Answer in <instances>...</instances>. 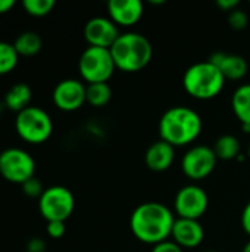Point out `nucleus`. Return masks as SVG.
<instances>
[{
	"instance_id": "obj_32",
	"label": "nucleus",
	"mask_w": 250,
	"mask_h": 252,
	"mask_svg": "<svg viewBox=\"0 0 250 252\" xmlns=\"http://www.w3.org/2000/svg\"><path fill=\"white\" fill-rule=\"evenodd\" d=\"M150 3H152V4H164L165 0H150Z\"/></svg>"
},
{
	"instance_id": "obj_17",
	"label": "nucleus",
	"mask_w": 250,
	"mask_h": 252,
	"mask_svg": "<svg viewBox=\"0 0 250 252\" xmlns=\"http://www.w3.org/2000/svg\"><path fill=\"white\" fill-rule=\"evenodd\" d=\"M31 99H32V90L27 83H16L13 84L4 94L3 103L6 109L13 111L16 114L22 112L28 106H31Z\"/></svg>"
},
{
	"instance_id": "obj_23",
	"label": "nucleus",
	"mask_w": 250,
	"mask_h": 252,
	"mask_svg": "<svg viewBox=\"0 0 250 252\" xmlns=\"http://www.w3.org/2000/svg\"><path fill=\"white\" fill-rule=\"evenodd\" d=\"M55 0H24L22 1V7L24 10L35 18H41L49 15L53 7H55Z\"/></svg>"
},
{
	"instance_id": "obj_24",
	"label": "nucleus",
	"mask_w": 250,
	"mask_h": 252,
	"mask_svg": "<svg viewBox=\"0 0 250 252\" xmlns=\"http://www.w3.org/2000/svg\"><path fill=\"white\" fill-rule=\"evenodd\" d=\"M228 24H230V27H231L233 30L242 31V30H245V28L248 27V24H249V16H248V13H246L243 9L237 7V9H234V10H231V12L228 13Z\"/></svg>"
},
{
	"instance_id": "obj_28",
	"label": "nucleus",
	"mask_w": 250,
	"mask_h": 252,
	"mask_svg": "<svg viewBox=\"0 0 250 252\" xmlns=\"http://www.w3.org/2000/svg\"><path fill=\"white\" fill-rule=\"evenodd\" d=\"M46 251V242L40 238H32L27 244V252H44Z\"/></svg>"
},
{
	"instance_id": "obj_3",
	"label": "nucleus",
	"mask_w": 250,
	"mask_h": 252,
	"mask_svg": "<svg viewBox=\"0 0 250 252\" xmlns=\"http://www.w3.org/2000/svg\"><path fill=\"white\" fill-rule=\"evenodd\" d=\"M111 53L118 69L139 72L149 65L153 56V47L146 35L140 32H124L111 47Z\"/></svg>"
},
{
	"instance_id": "obj_7",
	"label": "nucleus",
	"mask_w": 250,
	"mask_h": 252,
	"mask_svg": "<svg viewBox=\"0 0 250 252\" xmlns=\"http://www.w3.org/2000/svg\"><path fill=\"white\" fill-rule=\"evenodd\" d=\"M75 198L65 186L46 188L38 199L40 214L49 221H66L74 213Z\"/></svg>"
},
{
	"instance_id": "obj_5",
	"label": "nucleus",
	"mask_w": 250,
	"mask_h": 252,
	"mask_svg": "<svg viewBox=\"0 0 250 252\" xmlns=\"http://www.w3.org/2000/svg\"><path fill=\"white\" fill-rule=\"evenodd\" d=\"M15 130L27 143L40 145L52 136L53 121L44 109L31 105L22 112L16 114Z\"/></svg>"
},
{
	"instance_id": "obj_1",
	"label": "nucleus",
	"mask_w": 250,
	"mask_h": 252,
	"mask_svg": "<svg viewBox=\"0 0 250 252\" xmlns=\"http://www.w3.org/2000/svg\"><path fill=\"white\" fill-rule=\"evenodd\" d=\"M174 223L175 217L167 205L161 202H143L133 211L130 229L136 239L155 247L168 241Z\"/></svg>"
},
{
	"instance_id": "obj_10",
	"label": "nucleus",
	"mask_w": 250,
	"mask_h": 252,
	"mask_svg": "<svg viewBox=\"0 0 250 252\" xmlns=\"http://www.w3.org/2000/svg\"><path fill=\"white\" fill-rule=\"evenodd\" d=\"M208 205V193L197 185L183 186L174 199V210L178 214V219L199 220L206 213Z\"/></svg>"
},
{
	"instance_id": "obj_25",
	"label": "nucleus",
	"mask_w": 250,
	"mask_h": 252,
	"mask_svg": "<svg viewBox=\"0 0 250 252\" xmlns=\"http://www.w3.org/2000/svg\"><path fill=\"white\" fill-rule=\"evenodd\" d=\"M44 189H46V188H43L41 182H40L37 177H31L29 180H27V182L22 185L24 193H25L27 196H29V198H38V199H40V196L43 195Z\"/></svg>"
},
{
	"instance_id": "obj_9",
	"label": "nucleus",
	"mask_w": 250,
	"mask_h": 252,
	"mask_svg": "<svg viewBox=\"0 0 250 252\" xmlns=\"http://www.w3.org/2000/svg\"><path fill=\"white\" fill-rule=\"evenodd\" d=\"M217 161L218 158L212 148L205 145H197L190 148L184 154L181 159V170L186 177L199 182L212 174V171L217 167Z\"/></svg>"
},
{
	"instance_id": "obj_19",
	"label": "nucleus",
	"mask_w": 250,
	"mask_h": 252,
	"mask_svg": "<svg viewBox=\"0 0 250 252\" xmlns=\"http://www.w3.org/2000/svg\"><path fill=\"white\" fill-rule=\"evenodd\" d=\"M13 47L19 56H34L41 50L43 40L35 31H24L15 38Z\"/></svg>"
},
{
	"instance_id": "obj_27",
	"label": "nucleus",
	"mask_w": 250,
	"mask_h": 252,
	"mask_svg": "<svg viewBox=\"0 0 250 252\" xmlns=\"http://www.w3.org/2000/svg\"><path fill=\"white\" fill-rule=\"evenodd\" d=\"M150 252H183V248L178 247L174 241H165L155 245Z\"/></svg>"
},
{
	"instance_id": "obj_30",
	"label": "nucleus",
	"mask_w": 250,
	"mask_h": 252,
	"mask_svg": "<svg viewBox=\"0 0 250 252\" xmlns=\"http://www.w3.org/2000/svg\"><path fill=\"white\" fill-rule=\"evenodd\" d=\"M242 227L250 236V201L246 204V207L242 213Z\"/></svg>"
},
{
	"instance_id": "obj_14",
	"label": "nucleus",
	"mask_w": 250,
	"mask_h": 252,
	"mask_svg": "<svg viewBox=\"0 0 250 252\" xmlns=\"http://www.w3.org/2000/svg\"><path fill=\"white\" fill-rule=\"evenodd\" d=\"M171 238L181 248H197L205 239V230L199 220L175 219Z\"/></svg>"
},
{
	"instance_id": "obj_8",
	"label": "nucleus",
	"mask_w": 250,
	"mask_h": 252,
	"mask_svg": "<svg viewBox=\"0 0 250 252\" xmlns=\"http://www.w3.org/2000/svg\"><path fill=\"white\" fill-rule=\"evenodd\" d=\"M35 161L21 148H7L0 152V176L15 185H24L34 177Z\"/></svg>"
},
{
	"instance_id": "obj_16",
	"label": "nucleus",
	"mask_w": 250,
	"mask_h": 252,
	"mask_svg": "<svg viewBox=\"0 0 250 252\" xmlns=\"http://www.w3.org/2000/svg\"><path fill=\"white\" fill-rule=\"evenodd\" d=\"M175 148L164 140H158L155 143H152L146 154H144V161L149 170L156 171V173H162L165 170H168L175 158Z\"/></svg>"
},
{
	"instance_id": "obj_20",
	"label": "nucleus",
	"mask_w": 250,
	"mask_h": 252,
	"mask_svg": "<svg viewBox=\"0 0 250 252\" xmlns=\"http://www.w3.org/2000/svg\"><path fill=\"white\" fill-rule=\"evenodd\" d=\"M212 149L218 159H237V157L240 155V142L233 134H222L217 139Z\"/></svg>"
},
{
	"instance_id": "obj_29",
	"label": "nucleus",
	"mask_w": 250,
	"mask_h": 252,
	"mask_svg": "<svg viewBox=\"0 0 250 252\" xmlns=\"http://www.w3.org/2000/svg\"><path fill=\"white\" fill-rule=\"evenodd\" d=\"M239 4H240L239 0H217V6H218L221 10L228 12V13H230L231 10L237 9Z\"/></svg>"
},
{
	"instance_id": "obj_12",
	"label": "nucleus",
	"mask_w": 250,
	"mask_h": 252,
	"mask_svg": "<svg viewBox=\"0 0 250 252\" xmlns=\"http://www.w3.org/2000/svg\"><path fill=\"white\" fill-rule=\"evenodd\" d=\"M119 35L118 25L106 16H94L84 25V38L93 47L111 49Z\"/></svg>"
},
{
	"instance_id": "obj_34",
	"label": "nucleus",
	"mask_w": 250,
	"mask_h": 252,
	"mask_svg": "<svg viewBox=\"0 0 250 252\" xmlns=\"http://www.w3.org/2000/svg\"><path fill=\"white\" fill-rule=\"evenodd\" d=\"M248 157L250 158V145H249V149H248Z\"/></svg>"
},
{
	"instance_id": "obj_26",
	"label": "nucleus",
	"mask_w": 250,
	"mask_h": 252,
	"mask_svg": "<svg viewBox=\"0 0 250 252\" xmlns=\"http://www.w3.org/2000/svg\"><path fill=\"white\" fill-rule=\"evenodd\" d=\"M46 232L52 239H60L66 232L65 221H49L46 226Z\"/></svg>"
},
{
	"instance_id": "obj_21",
	"label": "nucleus",
	"mask_w": 250,
	"mask_h": 252,
	"mask_svg": "<svg viewBox=\"0 0 250 252\" xmlns=\"http://www.w3.org/2000/svg\"><path fill=\"white\" fill-rule=\"evenodd\" d=\"M112 97V89L108 83H93L87 84L85 100L94 108H102L109 103Z\"/></svg>"
},
{
	"instance_id": "obj_22",
	"label": "nucleus",
	"mask_w": 250,
	"mask_h": 252,
	"mask_svg": "<svg viewBox=\"0 0 250 252\" xmlns=\"http://www.w3.org/2000/svg\"><path fill=\"white\" fill-rule=\"evenodd\" d=\"M19 61V55L13 47V43L0 40V75L12 72Z\"/></svg>"
},
{
	"instance_id": "obj_4",
	"label": "nucleus",
	"mask_w": 250,
	"mask_h": 252,
	"mask_svg": "<svg viewBox=\"0 0 250 252\" xmlns=\"http://www.w3.org/2000/svg\"><path fill=\"white\" fill-rule=\"evenodd\" d=\"M225 86L221 71L211 62H196L190 65L183 75L184 90L194 99L209 100L217 97Z\"/></svg>"
},
{
	"instance_id": "obj_31",
	"label": "nucleus",
	"mask_w": 250,
	"mask_h": 252,
	"mask_svg": "<svg viewBox=\"0 0 250 252\" xmlns=\"http://www.w3.org/2000/svg\"><path fill=\"white\" fill-rule=\"evenodd\" d=\"M15 4H16L15 0H0V15L10 12L15 7Z\"/></svg>"
},
{
	"instance_id": "obj_11",
	"label": "nucleus",
	"mask_w": 250,
	"mask_h": 252,
	"mask_svg": "<svg viewBox=\"0 0 250 252\" xmlns=\"http://www.w3.org/2000/svg\"><path fill=\"white\" fill-rule=\"evenodd\" d=\"M85 92L87 86L75 78H66L56 84L53 89V103L57 109L65 112H74L80 109L87 100H85Z\"/></svg>"
},
{
	"instance_id": "obj_13",
	"label": "nucleus",
	"mask_w": 250,
	"mask_h": 252,
	"mask_svg": "<svg viewBox=\"0 0 250 252\" xmlns=\"http://www.w3.org/2000/svg\"><path fill=\"white\" fill-rule=\"evenodd\" d=\"M144 7L140 0H111L108 3L109 18L118 27H133L143 16Z\"/></svg>"
},
{
	"instance_id": "obj_6",
	"label": "nucleus",
	"mask_w": 250,
	"mask_h": 252,
	"mask_svg": "<svg viewBox=\"0 0 250 252\" xmlns=\"http://www.w3.org/2000/svg\"><path fill=\"white\" fill-rule=\"evenodd\" d=\"M116 69L111 49L88 46L78 59V71L81 78L88 83H108Z\"/></svg>"
},
{
	"instance_id": "obj_33",
	"label": "nucleus",
	"mask_w": 250,
	"mask_h": 252,
	"mask_svg": "<svg viewBox=\"0 0 250 252\" xmlns=\"http://www.w3.org/2000/svg\"><path fill=\"white\" fill-rule=\"evenodd\" d=\"M242 252H250V241L246 244V245H245V248H243V251Z\"/></svg>"
},
{
	"instance_id": "obj_18",
	"label": "nucleus",
	"mask_w": 250,
	"mask_h": 252,
	"mask_svg": "<svg viewBox=\"0 0 250 252\" xmlns=\"http://www.w3.org/2000/svg\"><path fill=\"white\" fill-rule=\"evenodd\" d=\"M231 108L242 126H250V83L239 86L231 96Z\"/></svg>"
},
{
	"instance_id": "obj_2",
	"label": "nucleus",
	"mask_w": 250,
	"mask_h": 252,
	"mask_svg": "<svg viewBox=\"0 0 250 252\" xmlns=\"http://www.w3.org/2000/svg\"><path fill=\"white\" fill-rule=\"evenodd\" d=\"M203 128L200 115L189 106H172L167 109L159 120L161 140L174 148L187 146L194 142Z\"/></svg>"
},
{
	"instance_id": "obj_35",
	"label": "nucleus",
	"mask_w": 250,
	"mask_h": 252,
	"mask_svg": "<svg viewBox=\"0 0 250 252\" xmlns=\"http://www.w3.org/2000/svg\"><path fill=\"white\" fill-rule=\"evenodd\" d=\"M205 252H218V251H205Z\"/></svg>"
},
{
	"instance_id": "obj_15",
	"label": "nucleus",
	"mask_w": 250,
	"mask_h": 252,
	"mask_svg": "<svg viewBox=\"0 0 250 252\" xmlns=\"http://www.w3.org/2000/svg\"><path fill=\"white\" fill-rule=\"evenodd\" d=\"M208 61H211L221 71L225 80H231V81L242 80L248 74V69H249L248 61L243 56L234 55V53L217 52L211 55Z\"/></svg>"
}]
</instances>
